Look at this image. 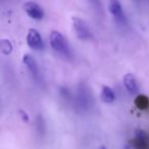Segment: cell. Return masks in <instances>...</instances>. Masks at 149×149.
Segmentation results:
<instances>
[{
	"label": "cell",
	"instance_id": "cell-13",
	"mask_svg": "<svg viewBox=\"0 0 149 149\" xmlns=\"http://www.w3.org/2000/svg\"><path fill=\"white\" fill-rule=\"evenodd\" d=\"M93 1H96V0H93Z\"/></svg>",
	"mask_w": 149,
	"mask_h": 149
},
{
	"label": "cell",
	"instance_id": "cell-6",
	"mask_svg": "<svg viewBox=\"0 0 149 149\" xmlns=\"http://www.w3.org/2000/svg\"><path fill=\"white\" fill-rule=\"evenodd\" d=\"M123 81H124L125 87L129 92H131V93H137L138 92V83H137L136 78L133 74H125Z\"/></svg>",
	"mask_w": 149,
	"mask_h": 149
},
{
	"label": "cell",
	"instance_id": "cell-11",
	"mask_svg": "<svg viewBox=\"0 0 149 149\" xmlns=\"http://www.w3.org/2000/svg\"><path fill=\"white\" fill-rule=\"evenodd\" d=\"M135 104L140 109H146L149 106V99L145 95H139L135 100Z\"/></svg>",
	"mask_w": 149,
	"mask_h": 149
},
{
	"label": "cell",
	"instance_id": "cell-8",
	"mask_svg": "<svg viewBox=\"0 0 149 149\" xmlns=\"http://www.w3.org/2000/svg\"><path fill=\"white\" fill-rule=\"evenodd\" d=\"M116 99V95H114L113 90L110 87H107V86H104L102 88L101 91V100L105 103H111V102L114 101Z\"/></svg>",
	"mask_w": 149,
	"mask_h": 149
},
{
	"label": "cell",
	"instance_id": "cell-4",
	"mask_svg": "<svg viewBox=\"0 0 149 149\" xmlns=\"http://www.w3.org/2000/svg\"><path fill=\"white\" fill-rule=\"evenodd\" d=\"M24 9L29 17L34 19H41L44 17V11L39 4L33 1H28L24 4Z\"/></svg>",
	"mask_w": 149,
	"mask_h": 149
},
{
	"label": "cell",
	"instance_id": "cell-3",
	"mask_svg": "<svg viewBox=\"0 0 149 149\" xmlns=\"http://www.w3.org/2000/svg\"><path fill=\"white\" fill-rule=\"evenodd\" d=\"M27 42L28 45L32 48V49L40 50L44 47L43 40L40 35V33L36 29H30L28 32L27 36Z\"/></svg>",
	"mask_w": 149,
	"mask_h": 149
},
{
	"label": "cell",
	"instance_id": "cell-10",
	"mask_svg": "<svg viewBox=\"0 0 149 149\" xmlns=\"http://www.w3.org/2000/svg\"><path fill=\"white\" fill-rule=\"evenodd\" d=\"M0 50L5 55L10 54L11 51H13V44H11V42L7 39L0 40Z\"/></svg>",
	"mask_w": 149,
	"mask_h": 149
},
{
	"label": "cell",
	"instance_id": "cell-1",
	"mask_svg": "<svg viewBox=\"0 0 149 149\" xmlns=\"http://www.w3.org/2000/svg\"><path fill=\"white\" fill-rule=\"evenodd\" d=\"M50 44L52 48L57 52L63 53L65 55L68 54V47L66 44L65 39L63 38L62 34L58 31H52L50 33Z\"/></svg>",
	"mask_w": 149,
	"mask_h": 149
},
{
	"label": "cell",
	"instance_id": "cell-2",
	"mask_svg": "<svg viewBox=\"0 0 149 149\" xmlns=\"http://www.w3.org/2000/svg\"><path fill=\"white\" fill-rule=\"evenodd\" d=\"M72 26H74V30L77 34L78 38L81 40H88L91 37V33H90L89 29L86 26V24L82 21L79 17H74L72 19Z\"/></svg>",
	"mask_w": 149,
	"mask_h": 149
},
{
	"label": "cell",
	"instance_id": "cell-5",
	"mask_svg": "<svg viewBox=\"0 0 149 149\" xmlns=\"http://www.w3.org/2000/svg\"><path fill=\"white\" fill-rule=\"evenodd\" d=\"M108 9H109L110 13L114 17V19L118 22V23L125 24L126 22V17L123 13V8L120 3L118 2V0H109L108 1Z\"/></svg>",
	"mask_w": 149,
	"mask_h": 149
},
{
	"label": "cell",
	"instance_id": "cell-9",
	"mask_svg": "<svg viewBox=\"0 0 149 149\" xmlns=\"http://www.w3.org/2000/svg\"><path fill=\"white\" fill-rule=\"evenodd\" d=\"M148 136L145 134V132L143 131H137L136 132V139H135V142L137 143L136 147L139 148H146L148 146Z\"/></svg>",
	"mask_w": 149,
	"mask_h": 149
},
{
	"label": "cell",
	"instance_id": "cell-7",
	"mask_svg": "<svg viewBox=\"0 0 149 149\" xmlns=\"http://www.w3.org/2000/svg\"><path fill=\"white\" fill-rule=\"evenodd\" d=\"M23 61L25 63V65L28 68V70L32 72L33 76L37 77L38 76V65L36 62L35 58L31 55V54H25L23 57Z\"/></svg>",
	"mask_w": 149,
	"mask_h": 149
},
{
	"label": "cell",
	"instance_id": "cell-12",
	"mask_svg": "<svg viewBox=\"0 0 149 149\" xmlns=\"http://www.w3.org/2000/svg\"><path fill=\"white\" fill-rule=\"evenodd\" d=\"M19 112H22L23 113V118H24V120H26V122H28L29 120V118H28V114L27 113H24V111L23 110H21Z\"/></svg>",
	"mask_w": 149,
	"mask_h": 149
}]
</instances>
